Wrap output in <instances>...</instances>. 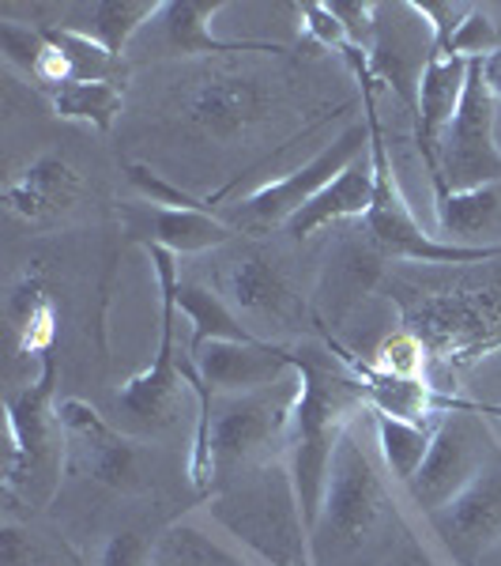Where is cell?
<instances>
[{"mask_svg":"<svg viewBox=\"0 0 501 566\" xmlns=\"http://www.w3.org/2000/svg\"><path fill=\"white\" fill-rule=\"evenodd\" d=\"M332 12L348 31L351 50L370 53L373 39H377V4L373 0H332Z\"/></svg>","mask_w":501,"mask_h":566,"instance_id":"31","label":"cell"},{"mask_svg":"<svg viewBox=\"0 0 501 566\" xmlns=\"http://www.w3.org/2000/svg\"><path fill=\"white\" fill-rule=\"evenodd\" d=\"M129 181L136 186V193L148 200L151 208H204V212H212V205H207V200L185 193L181 186L167 181L159 170L143 167V163H129Z\"/></svg>","mask_w":501,"mask_h":566,"instance_id":"29","label":"cell"},{"mask_svg":"<svg viewBox=\"0 0 501 566\" xmlns=\"http://www.w3.org/2000/svg\"><path fill=\"white\" fill-rule=\"evenodd\" d=\"M468 69H471V61L434 53L430 65H426V72H423V80H418L415 144H418V151H423L426 175H434V167H437V144H441L445 125L452 122V114H457V106L463 98Z\"/></svg>","mask_w":501,"mask_h":566,"instance_id":"15","label":"cell"},{"mask_svg":"<svg viewBox=\"0 0 501 566\" xmlns=\"http://www.w3.org/2000/svg\"><path fill=\"white\" fill-rule=\"evenodd\" d=\"M53 386H57V359L53 352L42 355V374L4 400L8 434H12V458H8L4 495L15 499L20 491L31 495L39 480L57 483V472L65 464V431H61L57 405H53Z\"/></svg>","mask_w":501,"mask_h":566,"instance_id":"6","label":"cell"},{"mask_svg":"<svg viewBox=\"0 0 501 566\" xmlns=\"http://www.w3.org/2000/svg\"><path fill=\"white\" fill-rule=\"evenodd\" d=\"M290 363L298 370V400L290 412L284 461L295 476L302 517L313 536L332 453L340 438L359 423V416L370 412V400L362 381L332 348H290Z\"/></svg>","mask_w":501,"mask_h":566,"instance_id":"1","label":"cell"},{"mask_svg":"<svg viewBox=\"0 0 501 566\" xmlns=\"http://www.w3.org/2000/svg\"><path fill=\"white\" fill-rule=\"evenodd\" d=\"M373 434H377V453L385 461L388 476L396 483H412L415 472L423 469L426 453H430V442H434V427H437V416L434 423H412V419H396V416H385V412H373Z\"/></svg>","mask_w":501,"mask_h":566,"instance_id":"22","label":"cell"},{"mask_svg":"<svg viewBox=\"0 0 501 566\" xmlns=\"http://www.w3.org/2000/svg\"><path fill=\"white\" fill-rule=\"evenodd\" d=\"M84 193V178L61 155H39L34 163H26L15 178H8L4 186V205L12 216L26 219L34 227H50L68 212Z\"/></svg>","mask_w":501,"mask_h":566,"instance_id":"14","label":"cell"},{"mask_svg":"<svg viewBox=\"0 0 501 566\" xmlns=\"http://www.w3.org/2000/svg\"><path fill=\"white\" fill-rule=\"evenodd\" d=\"M61 431H65V464L79 476L114 491H143L140 450L129 434L109 427L87 400L68 397L57 405Z\"/></svg>","mask_w":501,"mask_h":566,"instance_id":"10","label":"cell"},{"mask_svg":"<svg viewBox=\"0 0 501 566\" xmlns=\"http://www.w3.org/2000/svg\"><path fill=\"white\" fill-rule=\"evenodd\" d=\"M298 400V370L284 386L257 392H215L212 405V434H207V458L215 469V491L234 472L257 469V464L279 461L276 450L287 453L290 412Z\"/></svg>","mask_w":501,"mask_h":566,"instance_id":"4","label":"cell"},{"mask_svg":"<svg viewBox=\"0 0 501 566\" xmlns=\"http://www.w3.org/2000/svg\"><path fill=\"white\" fill-rule=\"evenodd\" d=\"M31 536H23L15 525L0 528V566H31Z\"/></svg>","mask_w":501,"mask_h":566,"instance_id":"35","label":"cell"},{"mask_svg":"<svg viewBox=\"0 0 501 566\" xmlns=\"http://www.w3.org/2000/svg\"><path fill=\"white\" fill-rule=\"evenodd\" d=\"M189 109H193V122L204 133L218 136V140H231V136L253 129L260 122L264 109H268V95L253 80L218 76L196 91Z\"/></svg>","mask_w":501,"mask_h":566,"instance_id":"17","label":"cell"},{"mask_svg":"<svg viewBox=\"0 0 501 566\" xmlns=\"http://www.w3.org/2000/svg\"><path fill=\"white\" fill-rule=\"evenodd\" d=\"M148 258L154 269L162 291V336H159V355L151 359L148 370H140L136 378H129L117 392V412L129 423L143 427V431H162L178 419L181 408V392L189 386L178 374V352H174V325H178V258L162 245H148Z\"/></svg>","mask_w":501,"mask_h":566,"instance_id":"7","label":"cell"},{"mask_svg":"<svg viewBox=\"0 0 501 566\" xmlns=\"http://www.w3.org/2000/svg\"><path fill=\"white\" fill-rule=\"evenodd\" d=\"M218 291L231 298L234 310L257 317H276V322H290V314L298 310V298L290 295L287 280L279 276L276 264L264 258H238L223 269L218 276Z\"/></svg>","mask_w":501,"mask_h":566,"instance_id":"18","label":"cell"},{"mask_svg":"<svg viewBox=\"0 0 501 566\" xmlns=\"http://www.w3.org/2000/svg\"><path fill=\"white\" fill-rule=\"evenodd\" d=\"M498 50H501L498 23L490 20L487 8L476 4L468 12V20L457 27V34H452L437 53H445V57H463V61H487L490 53H498Z\"/></svg>","mask_w":501,"mask_h":566,"instance_id":"27","label":"cell"},{"mask_svg":"<svg viewBox=\"0 0 501 566\" xmlns=\"http://www.w3.org/2000/svg\"><path fill=\"white\" fill-rule=\"evenodd\" d=\"M193 363L215 392H257L295 378L290 348L271 340H212L193 352Z\"/></svg>","mask_w":501,"mask_h":566,"instance_id":"13","label":"cell"},{"mask_svg":"<svg viewBox=\"0 0 501 566\" xmlns=\"http://www.w3.org/2000/svg\"><path fill=\"white\" fill-rule=\"evenodd\" d=\"M498 98L487 87L482 61H471L463 98L445 125L441 144H437L434 167V197L437 193H463V189L501 186V148H498Z\"/></svg>","mask_w":501,"mask_h":566,"instance_id":"5","label":"cell"},{"mask_svg":"<svg viewBox=\"0 0 501 566\" xmlns=\"http://www.w3.org/2000/svg\"><path fill=\"white\" fill-rule=\"evenodd\" d=\"M231 0H162L154 27V50L162 57H215V53H287L276 42L253 39H215L212 20Z\"/></svg>","mask_w":501,"mask_h":566,"instance_id":"12","label":"cell"},{"mask_svg":"<svg viewBox=\"0 0 501 566\" xmlns=\"http://www.w3.org/2000/svg\"><path fill=\"white\" fill-rule=\"evenodd\" d=\"M207 517L260 566H313V536L284 458L245 469L238 483H223L207 502Z\"/></svg>","mask_w":501,"mask_h":566,"instance_id":"2","label":"cell"},{"mask_svg":"<svg viewBox=\"0 0 501 566\" xmlns=\"http://www.w3.org/2000/svg\"><path fill=\"white\" fill-rule=\"evenodd\" d=\"M498 442L487 431L482 416L476 412H449L437 419L434 442L426 453L423 469L407 483V495L418 506V514H434V510L449 506L460 491H468L482 469L494 458Z\"/></svg>","mask_w":501,"mask_h":566,"instance_id":"8","label":"cell"},{"mask_svg":"<svg viewBox=\"0 0 501 566\" xmlns=\"http://www.w3.org/2000/svg\"><path fill=\"white\" fill-rule=\"evenodd\" d=\"M68 555H72V566H84V563H79V555H76V552H72V547H68Z\"/></svg>","mask_w":501,"mask_h":566,"instance_id":"39","label":"cell"},{"mask_svg":"<svg viewBox=\"0 0 501 566\" xmlns=\"http://www.w3.org/2000/svg\"><path fill=\"white\" fill-rule=\"evenodd\" d=\"M426 528L457 566H501V446L468 491L426 514Z\"/></svg>","mask_w":501,"mask_h":566,"instance_id":"9","label":"cell"},{"mask_svg":"<svg viewBox=\"0 0 501 566\" xmlns=\"http://www.w3.org/2000/svg\"><path fill=\"white\" fill-rule=\"evenodd\" d=\"M482 76H487V87L494 91V98L501 103V50L482 61Z\"/></svg>","mask_w":501,"mask_h":566,"instance_id":"36","label":"cell"},{"mask_svg":"<svg viewBox=\"0 0 501 566\" xmlns=\"http://www.w3.org/2000/svg\"><path fill=\"white\" fill-rule=\"evenodd\" d=\"M189 566H212V563H207V559H193ZM218 566H226V563H218Z\"/></svg>","mask_w":501,"mask_h":566,"instance_id":"38","label":"cell"},{"mask_svg":"<svg viewBox=\"0 0 501 566\" xmlns=\"http://www.w3.org/2000/svg\"><path fill=\"white\" fill-rule=\"evenodd\" d=\"M412 4H415V12L430 23L437 50L457 34V27L468 20V12L476 8V4H452V0H412Z\"/></svg>","mask_w":501,"mask_h":566,"instance_id":"33","label":"cell"},{"mask_svg":"<svg viewBox=\"0 0 501 566\" xmlns=\"http://www.w3.org/2000/svg\"><path fill=\"white\" fill-rule=\"evenodd\" d=\"M12 314H15V328H20V348L45 355L53 344V306L50 298L42 295L39 280H26L20 291L12 295Z\"/></svg>","mask_w":501,"mask_h":566,"instance_id":"26","label":"cell"},{"mask_svg":"<svg viewBox=\"0 0 501 566\" xmlns=\"http://www.w3.org/2000/svg\"><path fill=\"white\" fill-rule=\"evenodd\" d=\"M373 367L385 370V374H396V378H423V367H426V348L415 333H396L388 336L385 344L377 348V359Z\"/></svg>","mask_w":501,"mask_h":566,"instance_id":"30","label":"cell"},{"mask_svg":"<svg viewBox=\"0 0 501 566\" xmlns=\"http://www.w3.org/2000/svg\"><path fill=\"white\" fill-rule=\"evenodd\" d=\"M393 514V499L381 480L377 464L362 446L359 423L340 438L328 464L321 514L313 525V547L324 544L335 555H359L373 536H377L381 522Z\"/></svg>","mask_w":501,"mask_h":566,"instance_id":"3","label":"cell"},{"mask_svg":"<svg viewBox=\"0 0 501 566\" xmlns=\"http://www.w3.org/2000/svg\"><path fill=\"white\" fill-rule=\"evenodd\" d=\"M98 566H151V541L143 533H114L103 547V559Z\"/></svg>","mask_w":501,"mask_h":566,"instance_id":"34","label":"cell"},{"mask_svg":"<svg viewBox=\"0 0 501 566\" xmlns=\"http://www.w3.org/2000/svg\"><path fill=\"white\" fill-rule=\"evenodd\" d=\"M174 298H178V310L189 317V325H193V340H189V355L200 352L204 344H212V340H242V344L264 340V336H257L253 328H245V325H242V317L223 303V295H218L215 287H204V283H189V280H178Z\"/></svg>","mask_w":501,"mask_h":566,"instance_id":"21","label":"cell"},{"mask_svg":"<svg viewBox=\"0 0 501 566\" xmlns=\"http://www.w3.org/2000/svg\"><path fill=\"white\" fill-rule=\"evenodd\" d=\"M148 245H162L178 258V253H204L238 239V227L218 219L204 208H151L148 219Z\"/></svg>","mask_w":501,"mask_h":566,"instance_id":"20","label":"cell"},{"mask_svg":"<svg viewBox=\"0 0 501 566\" xmlns=\"http://www.w3.org/2000/svg\"><path fill=\"white\" fill-rule=\"evenodd\" d=\"M45 50H50V42H45L42 27H23L15 20H0V53H4L8 65L23 69L26 76L34 80Z\"/></svg>","mask_w":501,"mask_h":566,"instance_id":"28","label":"cell"},{"mask_svg":"<svg viewBox=\"0 0 501 566\" xmlns=\"http://www.w3.org/2000/svg\"><path fill=\"white\" fill-rule=\"evenodd\" d=\"M468 412H476V416H494V419H501V405H482V400H471V405H468Z\"/></svg>","mask_w":501,"mask_h":566,"instance_id":"37","label":"cell"},{"mask_svg":"<svg viewBox=\"0 0 501 566\" xmlns=\"http://www.w3.org/2000/svg\"><path fill=\"white\" fill-rule=\"evenodd\" d=\"M159 8L162 0H95V4L72 8V20L61 27H72V31L106 45L109 53L125 57L129 45L143 34V27L159 15Z\"/></svg>","mask_w":501,"mask_h":566,"instance_id":"19","label":"cell"},{"mask_svg":"<svg viewBox=\"0 0 501 566\" xmlns=\"http://www.w3.org/2000/svg\"><path fill=\"white\" fill-rule=\"evenodd\" d=\"M498 208H501L498 186L434 197L437 227H441V234H449V242H457V245H482L471 239H479V234H487L490 227H494Z\"/></svg>","mask_w":501,"mask_h":566,"instance_id":"24","label":"cell"},{"mask_svg":"<svg viewBox=\"0 0 501 566\" xmlns=\"http://www.w3.org/2000/svg\"><path fill=\"white\" fill-rule=\"evenodd\" d=\"M50 106L61 122H79L98 133H109L125 106L121 84H87V80H68L61 87H50Z\"/></svg>","mask_w":501,"mask_h":566,"instance_id":"23","label":"cell"},{"mask_svg":"<svg viewBox=\"0 0 501 566\" xmlns=\"http://www.w3.org/2000/svg\"><path fill=\"white\" fill-rule=\"evenodd\" d=\"M298 15H302L306 39H313L317 45H324V50H340V53L351 50L348 31H343V23L335 20L332 4H317V0H306V4H298Z\"/></svg>","mask_w":501,"mask_h":566,"instance_id":"32","label":"cell"},{"mask_svg":"<svg viewBox=\"0 0 501 566\" xmlns=\"http://www.w3.org/2000/svg\"><path fill=\"white\" fill-rule=\"evenodd\" d=\"M370 155V129L366 125H351L340 133L324 151H317L306 167L290 170V175L268 181L257 193H249L238 205L242 227H284L302 205H309L332 178H340L354 159Z\"/></svg>","mask_w":501,"mask_h":566,"instance_id":"11","label":"cell"},{"mask_svg":"<svg viewBox=\"0 0 501 566\" xmlns=\"http://www.w3.org/2000/svg\"><path fill=\"white\" fill-rule=\"evenodd\" d=\"M370 205H373V163H370V155H362V159H354L340 178L328 181L309 205L298 208L284 223V231L290 239L302 242L309 234L321 231V227L340 223V219H366Z\"/></svg>","mask_w":501,"mask_h":566,"instance_id":"16","label":"cell"},{"mask_svg":"<svg viewBox=\"0 0 501 566\" xmlns=\"http://www.w3.org/2000/svg\"><path fill=\"white\" fill-rule=\"evenodd\" d=\"M45 39L57 45L61 53H65L68 61V72L72 80H87V84H121L125 87V57H117V53H109L106 45H98L95 39H87V34L72 31V27H42Z\"/></svg>","mask_w":501,"mask_h":566,"instance_id":"25","label":"cell"}]
</instances>
